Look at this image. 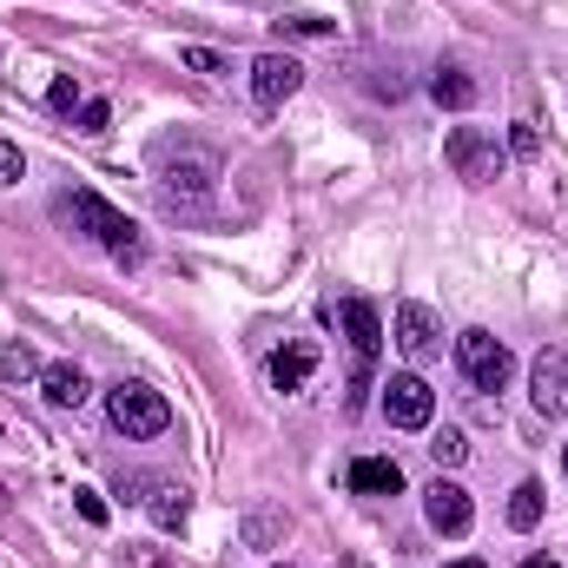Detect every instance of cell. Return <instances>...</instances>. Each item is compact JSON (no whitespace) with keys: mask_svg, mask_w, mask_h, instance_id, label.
<instances>
[{"mask_svg":"<svg viewBox=\"0 0 568 568\" xmlns=\"http://www.w3.org/2000/svg\"><path fill=\"white\" fill-rule=\"evenodd\" d=\"M60 212H67V219H73V225H80V232H87L113 265H140V258H145L140 225H133L120 205H106L100 192H73V199H60Z\"/></svg>","mask_w":568,"mask_h":568,"instance_id":"cell-1","label":"cell"},{"mask_svg":"<svg viewBox=\"0 0 568 568\" xmlns=\"http://www.w3.org/2000/svg\"><path fill=\"white\" fill-rule=\"evenodd\" d=\"M106 417H113V429L126 443H145V436H165L172 429V404L159 390H145V384H113L106 390Z\"/></svg>","mask_w":568,"mask_h":568,"instance_id":"cell-2","label":"cell"},{"mask_svg":"<svg viewBox=\"0 0 568 568\" xmlns=\"http://www.w3.org/2000/svg\"><path fill=\"white\" fill-rule=\"evenodd\" d=\"M456 371H463L476 390H503V384H509V371H516V357H509V344H503L496 331H483V324H476V331H463V337H456Z\"/></svg>","mask_w":568,"mask_h":568,"instance_id":"cell-3","label":"cell"},{"mask_svg":"<svg viewBox=\"0 0 568 568\" xmlns=\"http://www.w3.org/2000/svg\"><path fill=\"white\" fill-rule=\"evenodd\" d=\"M443 159H449L456 179H476V185L509 172V152L496 145V133H483V126H456V133L443 140Z\"/></svg>","mask_w":568,"mask_h":568,"instance_id":"cell-4","label":"cell"},{"mask_svg":"<svg viewBox=\"0 0 568 568\" xmlns=\"http://www.w3.org/2000/svg\"><path fill=\"white\" fill-rule=\"evenodd\" d=\"M384 417H390V429H429V417H436V390H429L417 371H397L390 384H384Z\"/></svg>","mask_w":568,"mask_h":568,"instance_id":"cell-5","label":"cell"},{"mask_svg":"<svg viewBox=\"0 0 568 568\" xmlns=\"http://www.w3.org/2000/svg\"><path fill=\"white\" fill-rule=\"evenodd\" d=\"M529 404H536V417H568V351L562 344H549V351H536V364H529Z\"/></svg>","mask_w":568,"mask_h":568,"instance_id":"cell-6","label":"cell"},{"mask_svg":"<svg viewBox=\"0 0 568 568\" xmlns=\"http://www.w3.org/2000/svg\"><path fill=\"white\" fill-rule=\"evenodd\" d=\"M424 516L436 536H469V523H476V503H469V489L463 483H449V476H436L424 489Z\"/></svg>","mask_w":568,"mask_h":568,"instance_id":"cell-7","label":"cell"},{"mask_svg":"<svg viewBox=\"0 0 568 568\" xmlns=\"http://www.w3.org/2000/svg\"><path fill=\"white\" fill-rule=\"evenodd\" d=\"M397 351H404V357H417V364L443 351V317H436L429 304H417V297H404V304H397Z\"/></svg>","mask_w":568,"mask_h":568,"instance_id":"cell-8","label":"cell"},{"mask_svg":"<svg viewBox=\"0 0 568 568\" xmlns=\"http://www.w3.org/2000/svg\"><path fill=\"white\" fill-rule=\"evenodd\" d=\"M297 87H304V67H297L291 53H258V60H252V100H258V106H284Z\"/></svg>","mask_w":568,"mask_h":568,"instance_id":"cell-9","label":"cell"},{"mask_svg":"<svg viewBox=\"0 0 568 568\" xmlns=\"http://www.w3.org/2000/svg\"><path fill=\"white\" fill-rule=\"evenodd\" d=\"M159 185H165V199H192V205H199V199H212V185H219V159H212V152L172 159Z\"/></svg>","mask_w":568,"mask_h":568,"instance_id":"cell-10","label":"cell"},{"mask_svg":"<svg viewBox=\"0 0 568 568\" xmlns=\"http://www.w3.org/2000/svg\"><path fill=\"white\" fill-rule=\"evenodd\" d=\"M344 337H351V351H357V364H377V351H384V317H377V304H364V297H351L344 311Z\"/></svg>","mask_w":568,"mask_h":568,"instance_id":"cell-11","label":"cell"},{"mask_svg":"<svg viewBox=\"0 0 568 568\" xmlns=\"http://www.w3.org/2000/svg\"><path fill=\"white\" fill-rule=\"evenodd\" d=\"M40 397H47L53 410H80V404H87V371H80V364H47V371H40Z\"/></svg>","mask_w":568,"mask_h":568,"instance_id":"cell-12","label":"cell"},{"mask_svg":"<svg viewBox=\"0 0 568 568\" xmlns=\"http://www.w3.org/2000/svg\"><path fill=\"white\" fill-rule=\"evenodd\" d=\"M351 489H357V496H397V489H404V469H397L390 456H357V463H351Z\"/></svg>","mask_w":568,"mask_h":568,"instance_id":"cell-13","label":"cell"},{"mask_svg":"<svg viewBox=\"0 0 568 568\" xmlns=\"http://www.w3.org/2000/svg\"><path fill=\"white\" fill-rule=\"evenodd\" d=\"M476 93H483V87H476L463 67H443V73L429 80V100H436L443 113H469V106H476Z\"/></svg>","mask_w":568,"mask_h":568,"instance_id":"cell-14","label":"cell"},{"mask_svg":"<svg viewBox=\"0 0 568 568\" xmlns=\"http://www.w3.org/2000/svg\"><path fill=\"white\" fill-rule=\"evenodd\" d=\"M311 371H317V344H284L278 357H272V384L278 390H304Z\"/></svg>","mask_w":568,"mask_h":568,"instance_id":"cell-15","label":"cell"},{"mask_svg":"<svg viewBox=\"0 0 568 568\" xmlns=\"http://www.w3.org/2000/svg\"><path fill=\"white\" fill-rule=\"evenodd\" d=\"M145 509H152V523H159V529H185V516H192V503H185V489H179V483H152Z\"/></svg>","mask_w":568,"mask_h":568,"instance_id":"cell-16","label":"cell"},{"mask_svg":"<svg viewBox=\"0 0 568 568\" xmlns=\"http://www.w3.org/2000/svg\"><path fill=\"white\" fill-rule=\"evenodd\" d=\"M542 523V483H516L509 496V529H536Z\"/></svg>","mask_w":568,"mask_h":568,"instance_id":"cell-17","label":"cell"},{"mask_svg":"<svg viewBox=\"0 0 568 568\" xmlns=\"http://www.w3.org/2000/svg\"><path fill=\"white\" fill-rule=\"evenodd\" d=\"M429 456H436V469H456V463H463V456H469V436H463V429H436V436H429Z\"/></svg>","mask_w":568,"mask_h":568,"instance_id":"cell-18","label":"cell"},{"mask_svg":"<svg viewBox=\"0 0 568 568\" xmlns=\"http://www.w3.org/2000/svg\"><path fill=\"white\" fill-rule=\"evenodd\" d=\"M0 371H7V377H13V384H20V377H40V371H47V364H40V357H33V344H7V351H0Z\"/></svg>","mask_w":568,"mask_h":568,"instance_id":"cell-19","label":"cell"},{"mask_svg":"<svg viewBox=\"0 0 568 568\" xmlns=\"http://www.w3.org/2000/svg\"><path fill=\"white\" fill-rule=\"evenodd\" d=\"M47 106H53V113H80V106H87V93H80V80H73V73H60V80L47 87Z\"/></svg>","mask_w":568,"mask_h":568,"instance_id":"cell-20","label":"cell"},{"mask_svg":"<svg viewBox=\"0 0 568 568\" xmlns=\"http://www.w3.org/2000/svg\"><path fill=\"white\" fill-rule=\"evenodd\" d=\"M284 33H297V40H331V33H337V27H331V20H317V13H291V20H278Z\"/></svg>","mask_w":568,"mask_h":568,"instance_id":"cell-21","label":"cell"},{"mask_svg":"<svg viewBox=\"0 0 568 568\" xmlns=\"http://www.w3.org/2000/svg\"><path fill=\"white\" fill-rule=\"evenodd\" d=\"M509 152H516V159H536V152H542V133H536L529 120H516V126H509Z\"/></svg>","mask_w":568,"mask_h":568,"instance_id":"cell-22","label":"cell"},{"mask_svg":"<svg viewBox=\"0 0 568 568\" xmlns=\"http://www.w3.org/2000/svg\"><path fill=\"white\" fill-rule=\"evenodd\" d=\"M27 179V159H20V145L0 140V185H20Z\"/></svg>","mask_w":568,"mask_h":568,"instance_id":"cell-23","label":"cell"},{"mask_svg":"<svg viewBox=\"0 0 568 568\" xmlns=\"http://www.w3.org/2000/svg\"><path fill=\"white\" fill-rule=\"evenodd\" d=\"M179 60H185L192 73H225V60H219L212 47H179Z\"/></svg>","mask_w":568,"mask_h":568,"instance_id":"cell-24","label":"cell"},{"mask_svg":"<svg viewBox=\"0 0 568 568\" xmlns=\"http://www.w3.org/2000/svg\"><path fill=\"white\" fill-rule=\"evenodd\" d=\"M106 126H113V106L106 100H87L80 106V133H106Z\"/></svg>","mask_w":568,"mask_h":568,"instance_id":"cell-25","label":"cell"},{"mask_svg":"<svg viewBox=\"0 0 568 568\" xmlns=\"http://www.w3.org/2000/svg\"><path fill=\"white\" fill-rule=\"evenodd\" d=\"M73 503H80V516H87V523H93V529H100V523H106V503H100V496H93V489H73Z\"/></svg>","mask_w":568,"mask_h":568,"instance_id":"cell-26","label":"cell"},{"mask_svg":"<svg viewBox=\"0 0 568 568\" xmlns=\"http://www.w3.org/2000/svg\"><path fill=\"white\" fill-rule=\"evenodd\" d=\"M523 568H556V556H529Z\"/></svg>","mask_w":568,"mask_h":568,"instance_id":"cell-27","label":"cell"},{"mask_svg":"<svg viewBox=\"0 0 568 568\" xmlns=\"http://www.w3.org/2000/svg\"><path fill=\"white\" fill-rule=\"evenodd\" d=\"M449 568H489V562H476V556H469V562H449Z\"/></svg>","mask_w":568,"mask_h":568,"instance_id":"cell-28","label":"cell"},{"mask_svg":"<svg viewBox=\"0 0 568 568\" xmlns=\"http://www.w3.org/2000/svg\"><path fill=\"white\" fill-rule=\"evenodd\" d=\"M562 469H568V443H562Z\"/></svg>","mask_w":568,"mask_h":568,"instance_id":"cell-29","label":"cell"}]
</instances>
